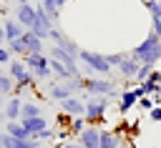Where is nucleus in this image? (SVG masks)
I'll list each match as a JSON object with an SVG mask.
<instances>
[{
  "label": "nucleus",
  "mask_w": 161,
  "mask_h": 148,
  "mask_svg": "<svg viewBox=\"0 0 161 148\" xmlns=\"http://www.w3.org/2000/svg\"><path fill=\"white\" fill-rule=\"evenodd\" d=\"M83 93L88 95H108L111 100H118V80L116 78H103V75H88L83 78Z\"/></svg>",
  "instance_id": "f257e3e1"
},
{
  "label": "nucleus",
  "mask_w": 161,
  "mask_h": 148,
  "mask_svg": "<svg viewBox=\"0 0 161 148\" xmlns=\"http://www.w3.org/2000/svg\"><path fill=\"white\" fill-rule=\"evenodd\" d=\"M131 55H133L138 63L156 68V63L161 60V38L153 35V33H148V35L143 38V43H138V45L131 50Z\"/></svg>",
  "instance_id": "f03ea898"
},
{
  "label": "nucleus",
  "mask_w": 161,
  "mask_h": 148,
  "mask_svg": "<svg viewBox=\"0 0 161 148\" xmlns=\"http://www.w3.org/2000/svg\"><path fill=\"white\" fill-rule=\"evenodd\" d=\"M78 60H80V65H83L88 73H93V75H103V78H113V68L108 65L106 53H96V50H86V48H80Z\"/></svg>",
  "instance_id": "7ed1b4c3"
},
{
  "label": "nucleus",
  "mask_w": 161,
  "mask_h": 148,
  "mask_svg": "<svg viewBox=\"0 0 161 148\" xmlns=\"http://www.w3.org/2000/svg\"><path fill=\"white\" fill-rule=\"evenodd\" d=\"M80 98L86 100V120L98 125L106 118V108H108L111 98L108 95H88V93H80Z\"/></svg>",
  "instance_id": "20e7f679"
},
{
  "label": "nucleus",
  "mask_w": 161,
  "mask_h": 148,
  "mask_svg": "<svg viewBox=\"0 0 161 148\" xmlns=\"http://www.w3.org/2000/svg\"><path fill=\"white\" fill-rule=\"evenodd\" d=\"M23 63L28 65V70L35 75V80H53V70H50V55L48 53H30L23 58Z\"/></svg>",
  "instance_id": "39448f33"
},
{
  "label": "nucleus",
  "mask_w": 161,
  "mask_h": 148,
  "mask_svg": "<svg viewBox=\"0 0 161 148\" xmlns=\"http://www.w3.org/2000/svg\"><path fill=\"white\" fill-rule=\"evenodd\" d=\"M53 28H55V23L48 18V13L43 10V5L38 3V5H35V23H33V28H30V30H33V33H35L40 40H48Z\"/></svg>",
  "instance_id": "423d86ee"
},
{
  "label": "nucleus",
  "mask_w": 161,
  "mask_h": 148,
  "mask_svg": "<svg viewBox=\"0 0 161 148\" xmlns=\"http://www.w3.org/2000/svg\"><path fill=\"white\" fill-rule=\"evenodd\" d=\"M48 55H50V58H55V60H60V63H63L73 75H80V70H78V63H80V60H78L75 55H70L65 48H60V45H50Z\"/></svg>",
  "instance_id": "0eeeda50"
},
{
  "label": "nucleus",
  "mask_w": 161,
  "mask_h": 148,
  "mask_svg": "<svg viewBox=\"0 0 161 148\" xmlns=\"http://www.w3.org/2000/svg\"><path fill=\"white\" fill-rule=\"evenodd\" d=\"M101 125H93V123H88L86 128H83V133L78 135V143L83 145V148H98V143H101Z\"/></svg>",
  "instance_id": "6e6552de"
},
{
  "label": "nucleus",
  "mask_w": 161,
  "mask_h": 148,
  "mask_svg": "<svg viewBox=\"0 0 161 148\" xmlns=\"http://www.w3.org/2000/svg\"><path fill=\"white\" fill-rule=\"evenodd\" d=\"M13 18H15L25 30H30V28H33V23H35V5H33V3L18 5V8H15V13H13Z\"/></svg>",
  "instance_id": "1a4fd4ad"
},
{
  "label": "nucleus",
  "mask_w": 161,
  "mask_h": 148,
  "mask_svg": "<svg viewBox=\"0 0 161 148\" xmlns=\"http://www.w3.org/2000/svg\"><path fill=\"white\" fill-rule=\"evenodd\" d=\"M60 105V110L63 113H68V115H86V100L80 98V95H70V98H65V100H60L58 103Z\"/></svg>",
  "instance_id": "9d476101"
},
{
  "label": "nucleus",
  "mask_w": 161,
  "mask_h": 148,
  "mask_svg": "<svg viewBox=\"0 0 161 148\" xmlns=\"http://www.w3.org/2000/svg\"><path fill=\"white\" fill-rule=\"evenodd\" d=\"M138 68H141V63L128 53V55L123 58V63L116 68V73L121 75V80H133V78H136V73H138Z\"/></svg>",
  "instance_id": "9b49d317"
},
{
  "label": "nucleus",
  "mask_w": 161,
  "mask_h": 148,
  "mask_svg": "<svg viewBox=\"0 0 161 148\" xmlns=\"http://www.w3.org/2000/svg\"><path fill=\"white\" fill-rule=\"evenodd\" d=\"M70 95H75L70 88H68V83H60V80H50V85H48V98L50 100H55V103H60V100H65V98H70Z\"/></svg>",
  "instance_id": "f8f14e48"
},
{
  "label": "nucleus",
  "mask_w": 161,
  "mask_h": 148,
  "mask_svg": "<svg viewBox=\"0 0 161 148\" xmlns=\"http://www.w3.org/2000/svg\"><path fill=\"white\" fill-rule=\"evenodd\" d=\"M136 103H138V93H136V88H126V90H121V95H118V113L126 115Z\"/></svg>",
  "instance_id": "ddd939ff"
},
{
  "label": "nucleus",
  "mask_w": 161,
  "mask_h": 148,
  "mask_svg": "<svg viewBox=\"0 0 161 148\" xmlns=\"http://www.w3.org/2000/svg\"><path fill=\"white\" fill-rule=\"evenodd\" d=\"M20 110H23V100H20V95H10V98L5 100L3 118H5V120H20Z\"/></svg>",
  "instance_id": "4468645a"
},
{
  "label": "nucleus",
  "mask_w": 161,
  "mask_h": 148,
  "mask_svg": "<svg viewBox=\"0 0 161 148\" xmlns=\"http://www.w3.org/2000/svg\"><path fill=\"white\" fill-rule=\"evenodd\" d=\"M3 30H5V43H10V40H18L23 33H25V28L15 20V18H5L3 20Z\"/></svg>",
  "instance_id": "2eb2a0df"
},
{
  "label": "nucleus",
  "mask_w": 161,
  "mask_h": 148,
  "mask_svg": "<svg viewBox=\"0 0 161 148\" xmlns=\"http://www.w3.org/2000/svg\"><path fill=\"white\" fill-rule=\"evenodd\" d=\"M20 123L25 125V130L30 133V138H35L40 130H45V128H48L45 115H35V118H20Z\"/></svg>",
  "instance_id": "dca6fc26"
},
{
  "label": "nucleus",
  "mask_w": 161,
  "mask_h": 148,
  "mask_svg": "<svg viewBox=\"0 0 161 148\" xmlns=\"http://www.w3.org/2000/svg\"><path fill=\"white\" fill-rule=\"evenodd\" d=\"M20 40L25 43V48H28V53H43V43L45 40H40L33 30H25L23 35H20Z\"/></svg>",
  "instance_id": "f3484780"
},
{
  "label": "nucleus",
  "mask_w": 161,
  "mask_h": 148,
  "mask_svg": "<svg viewBox=\"0 0 161 148\" xmlns=\"http://www.w3.org/2000/svg\"><path fill=\"white\" fill-rule=\"evenodd\" d=\"M123 145V138L116 133V130H101V143L98 148H121Z\"/></svg>",
  "instance_id": "a211bd4d"
},
{
  "label": "nucleus",
  "mask_w": 161,
  "mask_h": 148,
  "mask_svg": "<svg viewBox=\"0 0 161 148\" xmlns=\"http://www.w3.org/2000/svg\"><path fill=\"white\" fill-rule=\"evenodd\" d=\"M5 133L15 135V138H30V133L25 130V125L20 120H5Z\"/></svg>",
  "instance_id": "6ab92c4d"
},
{
  "label": "nucleus",
  "mask_w": 161,
  "mask_h": 148,
  "mask_svg": "<svg viewBox=\"0 0 161 148\" xmlns=\"http://www.w3.org/2000/svg\"><path fill=\"white\" fill-rule=\"evenodd\" d=\"M35 115H43V108H40L35 100H23V110H20V118H35Z\"/></svg>",
  "instance_id": "aec40b11"
},
{
  "label": "nucleus",
  "mask_w": 161,
  "mask_h": 148,
  "mask_svg": "<svg viewBox=\"0 0 161 148\" xmlns=\"http://www.w3.org/2000/svg\"><path fill=\"white\" fill-rule=\"evenodd\" d=\"M40 5H43V10L48 13V18H50V20L58 25V20H60V8H58L53 0H40Z\"/></svg>",
  "instance_id": "412c9836"
},
{
  "label": "nucleus",
  "mask_w": 161,
  "mask_h": 148,
  "mask_svg": "<svg viewBox=\"0 0 161 148\" xmlns=\"http://www.w3.org/2000/svg\"><path fill=\"white\" fill-rule=\"evenodd\" d=\"M86 125H88V120H86V115H75V118L70 120V125H68V130H70V135H75V138H78V135L83 133V128H86Z\"/></svg>",
  "instance_id": "4be33fe9"
},
{
  "label": "nucleus",
  "mask_w": 161,
  "mask_h": 148,
  "mask_svg": "<svg viewBox=\"0 0 161 148\" xmlns=\"http://www.w3.org/2000/svg\"><path fill=\"white\" fill-rule=\"evenodd\" d=\"M15 90V80L8 73H0V95H13Z\"/></svg>",
  "instance_id": "5701e85b"
},
{
  "label": "nucleus",
  "mask_w": 161,
  "mask_h": 148,
  "mask_svg": "<svg viewBox=\"0 0 161 148\" xmlns=\"http://www.w3.org/2000/svg\"><path fill=\"white\" fill-rule=\"evenodd\" d=\"M5 45H8V48H10V53H13V55H18V58L30 55V53H28V48H25V43H23L20 38H18V40H10V43H5Z\"/></svg>",
  "instance_id": "b1692460"
},
{
  "label": "nucleus",
  "mask_w": 161,
  "mask_h": 148,
  "mask_svg": "<svg viewBox=\"0 0 161 148\" xmlns=\"http://www.w3.org/2000/svg\"><path fill=\"white\" fill-rule=\"evenodd\" d=\"M48 40H50L53 45H60V48H63V45H65V43L70 40V38H68V35H65V33H63V30H60L58 25H55V28L50 30V38H48Z\"/></svg>",
  "instance_id": "393cba45"
},
{
  "label": "nucleus",
  "mask_w": 161,
  "mask_h": 148,
  "mask_svg": "<svg viewBox=\"0 0 161 148\" xmlns=\"http://www.w3.org/2000/svg\"><path fill=\"white\" fill-rule=\"evenodd\" d=\"M151 73H153V65H143V63H141V68H138V73H136L133 83H136V85H141L143 80H148V75H151Z\"/></svg>",
  "instance_id": "a878e982"
},
{
  "label": "nucleus",
  "mask_w": 161,
  "mask_h": 148,
  "mask_svg": "<svg viewBox=\"0 0 161 148\" xmlns=\"http://www.w3.org/2000/svg\"><path fill=\"white\" fill-rule=\"evenodd\" d=\"M126 55H128V53H106V60H108V65L116 70V68L123 63V58H126Z\"/></svg>",
  "instance_id": "bb28decb"
},
{
  "label": "nucleus",
  "mask_w": 161,
  "mask_h": 148,
  "mask_svg": "<svg viewBox=\"0 0 161 148\" xmlns=\"http://www.w3.org/2000/svg\"><path fill=\"white\" fill-rule=\"evenodd\" d=\"M10 60H13L10 48H8V45H0V65H3V68H8V65H10Z\"/></svg>",
  "instance_id": "cd10ccee"
},
{
  "label": "nucleus",
  "mask_w": 161,
  "mask_h": 148,
  "mask_svg": "<svg viewBox=\"0 0 161 148\" xmlns=\"http://www.w3.org/2000/svg\"><path fill=\"white\" fill-rule=\"evenodd\" d=\"M136 105L141 108V113H143V110L148 113V110H151V108H153L156 103H153V98H148V95H143V98H138V103H136Z\"/></svg>",
  "instance_id": "c85d7f7f"
},
{
  "label": "nucleus",
  "mask_w": 161,
  "mask_h": 148,
  "mask_svg": "<svg viewBox=\"0 0 161 148\" xmlns=\"http://www.w3.org/2000/svg\"><path fill=\"white\" fill-rule=\"evenodd\" d=\"M55 120H58V125H63V128H68V125H70V120H73V115H68V113H63V110H60Z\"/></svg>",
  "instance_id": "c756f323"
},
{
  "label": "nucleus",
  "mask_w": 161,
  "mask_h": 148,
  "mask_svg": "<svg viewBox=\"0 0 161 148\" xmlns=\"http://www.w3.org/2000/svg\"><path fill=\"white\" fill-rule=\"evenodd\" d=\"M151 33L161 38V18H156V15H151Z\"/></svg>",
  "instance_id": "7c9ffc66"
},
{
  "label": "nucleus",
  "mask_w": 161,
  "mask_h": 148,
  "mask_svg": "<svg viewBox=\"0 0 161 148\" xmlns=\"http://www.w3.org/2000/svg\"><path fill=\"white\" fill-rule=\"evenodd\" d=\"M53 135H55V133H53V130H50V128H45V130H40V133H38V135H35V140H40V143H43V140H50V138H53Z\"/></svg>",
  "instance_id": "2f4dec72"
},
{
  "label": "nucleus",
  "mask_w": 161,
  "mask_h": 148,
  "mask_svg": "<svg viewBox=\"0 0 161 148\" xmlns=\"http://www.w3.org/2000/svg\"><path fill=\"white\" fill-rule=\"evenodd\" d=\"M148 118L156 120V123H161V105H153V108L148 110Z\"/></svg>",
  "instance_id": "473e14b6"
},
{
  "label": "nucleus",
  "mask_w": 161,
  "mask_h": 148,
  "mask_svg": "<svg viewBox=\"0 0 161 148\" xmlns=\"http://www.w3.org/2000/svg\"><path fill=\"white\" fill-rule=\"evenodd\" d=\"M148 78H151V80H156V83L161 85V68H153V73H151Z\"/></svg>",
  "instance_id": "72a5a7b5"
},
{
  "label": "nucleus",
  "mask_w": 161,
  "mask_h": 148,
  "mask_svg": "<svg viewBox=\"0 0 161 148\" xmlns=\"http://www.w3.org/2000/svg\"><path fill=\"white\" fill-rule=\"evenodd\" d=\"M60 148H83V145H80V143H78V140H73V143H63V145H60Z\"/></svg>",
  "instance_id": "f704fd0d"
},
{
  "label": "nucleus",
  "mask_w": 161,
  "mask_h": 148,
  "mask_svg": "<svg viewBox=\"0 0 161 148\" xmlns=\"http://www.w3.org/2000/svg\"><path fill=\"white\" fill-rule=\"evenodd\" d=\"M5 43V30H3V25H0V45Z\"/></svg>",
  "instance_id": "c9c22d12"
},
{
  "label": "nucleus",
  "mask_w": 161,
  "mask_h": 148,
  "mask_svg": "<svg viewBox=\"0 0 161 148\" xmlns=\"http://www.w3.org/2000/svg\"><path fill=\"white\" fill-rule=\"evenodd\" d=\"M53 3H55L58 8H63V5H65V3H70V0H53Z\"/></svg>",
  "instance_id": "e433bc0d"
},
{
  "label": "nucleus",
  "mask_w": 161,
  "mask_h": 148,
  "mask_svg": "<svg viewBox=\"0 0 161 148\" xmlns=\"http://www.w3.org/2000/svg\"><path fill=\"white\" fill-rule=\"evenodd\" d=\"M15 3H18V5H25V3H30V0H15Z\"/></svg>",
  "instance_id": "4c0bfd02"
},
{
  "label": "nucleus",
  "mask_w": 161,
  "mask_h": 148,
  "mask_svg": "<svg viewBox=\"0 0 161 148\" xmlns=\"http://www.w3.org/2000/svg\"><path fill=\"white\" fill-rule=\"evenodd\" d=\"M3 108H5V103H3V95H0V113H3Z\"/></svg>",
  "instance_id": "58836bf2"
},
{
  "label": "nucleus",
  "mask_w": 161,
  "mask_h": 148,
  "mask_svg": "<svg viewBox=\"0 0 161 148\" xmlns=\"http://www.w3.org/2000/svg\"><path fill=\"white\" fill-rule=\"evenodd\" d=\"M0 73H3V65H0Z\"/></svg>",
  "instance_id": "ea45409f"
},
{
  "label": "nucleus",
  "mask_w": 161,
  "mask_h": 148,
  "mask_svg": "<svg viewBox=\"0 0 161 148\" xmlns=\"http://www.w3.org/2000/svg\"><path fill=\"white\" fill-rule=\"evenodd\" d=\"M158 3H161V0H158Z\"/></svg>",
  "instance_id": "a19ab883"
},
{
  "label": "nucleus",
  "mask_w": 161,
  "mask_h": 148,
  "mask_svg": "<svg viewBox=\"0 0 161 148\" xmlns=\"http://www.w3.org/2000/svg\"><path fill=\"white\" fill-rule=\"evenodd\" d=\"M141 3H143V0H141Z\"/></svg>",
  "instance_id": "79ce46f5"
}]
</instances>
